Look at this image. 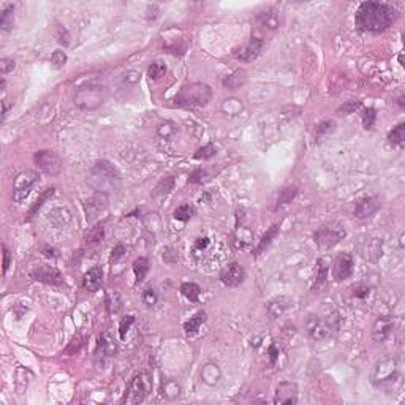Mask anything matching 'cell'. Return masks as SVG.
I'll return each instance as SVG.
<instances>
[{"label": "cell", "mask_w": 405, "mask_h": 405, "mask_svg": "<svg viewBox=\"0 0 405 405\" xmlns=\"http://www.w3.org/2000/svg\"><path fill=\"white\" fill-rule=\"evenodd\" d=\"M51 62L57 67H63L67 63V54L63 51H54L51 56Z\"/></svg>", "instance_id": "cell-48"}, {"label": "cell", "mask_w": 405, "mask_h": 405, "mask_svg": "<svg viewBox=\"0 0 405 405\" xmlns=\"http://www.w3.org/2000/svg\"><path fill=\"white\" fill-rule=\"evenodd\" d=\"M241 109H242V103L236 98L225 100V103L222 105V111L229 116H236L237 113H241Z\"/></svg>", "instance_id": "cell-39"}, {"label": "cell", "mask_w": 405, "mask_h": 405, "mask_svg": "<svg viewBox=\"0 0 405 405\" xmlns=\"http://www.w3.org/2000/svg\"><path fill=\"white\" fill-rule=\"evenodd\" d=\"M356 250L364 260L379 261L383 255V242L379 237L372 236H361L356 242Z\"/></svg>", "instance_id": "cell-10"}, {"label": "cell", "mask_w": 405, "mask_h": 405, "mask_svg": "<svg viewBox=\"0 0 405 405\" xmlns=\"http://www.w3.org/2000/svg\"><path fill=\"white\" fill-rule=\"evenodd\" d=\"M393 329H394L393 320L388 318V317H380L379 320L375 321V325L372 328V336L375 339V342H379V344L386 342V340L391 337Z\"/></svg>", "instance_id": "cell-19"}, {"label": "cell", "mask_w": 405, "mask_h": 405, "mask_svg": "<svg viewBox=\"0 0 405 405\" xmlns=\"http://www.w3.org/2000/svg\"><path fill=\"white\" fill-rule=\"evenodd\" d=\"M245 279V271L239 263H229L226 268L220 274V280L225 285V287L234 288L239 287Z\"/></svg>", "instance_id": "cell-15"}, {"label": "cell", "mask_w": 405, "mask_h": 405, "mask_svg": "<svg viewBox=\"0 0 405 405\" xmlns=\"http://www.w3.org/2000/svg\"><path fill=\"white\" fill-rule=\"evenodd\" d=\"M125 247L122 244H117L114 248H113V252H111V261H117V260H121L122 256L125 255Z\"/></svg>", "instance_id": "cell-53"}, {"label": "cell", "mask_w": 405, "mask_h": 405, "mask_svg": "<svg viewBox=\"0 0 405 405\" xmlns=\"http://www.w3.org/2000/svg\"><path fill=\"white\" fill-rule=\"evenodd\" d=\"M82 345H84V339H82V337H75V339H73V342L68 345V348L65 350V353L67 355H76L79 350H81Z\"/></svg>", "instance_id": "cell-46"}, {"label": "cell", "mask_w": 405, "mask_h": 405, "mask_svg": "<svg viewBox=\"0 0 405 405\" xmlns=\"http://www.w3.org/2000/svg\"><path fill=\"white\" fill-rule=\"evenodd\" d=\"M340 326V317L337 312H333L329 318H320L315 315H310L307 320V331L309 336L314 340H323L331 336L333 331H337Z\"/></svg>", "instance_id": "cell-6"}, {"label": "cell", "mask_w": 405, "mask_h": 405, "mask_svg": "<svg viewBox=\"0 0 405 405\" xmlns=\"http://www.w3.org/2000/svg\"><path fill=\"white\" fill-rule=\"evenodd\" d=\"M174 184H176V181H174L173 176L163 178V179L157 184V187H155V190H154V197H165V195H168V193L174 189Z\"/></svg>", "instance_id": "cell-33"}, {"label": "cell", "mask_w": 405, "mask_h": 405, "mask_svg": "<svg viewBox=\"0 0 405 405\" xmlns=\"http://www.w3.org/2000/svg\"><path fill=\"white\" fill-rule=\"evenodd\" d=\"M375 119H377V113L374 108H367L364 114H363V124L367 130H371V128L375 125Z\"/></svg>", "instance_id": "cell-43"}, {"label": "cell", "mask_w": 405, "mask_h": 405, "mask_svg": "<svg viewBox=\"0 0 405 405\" xmlns=\"http://www.w3.org/2000/svg\"><path fill=\"white\" fill-rule=\"evenodd\" d=\"M106 90L100 84H87L76 90L75 105L82 111H95L105 103Z\"/></svg>", "instance_id": "cell-4"}, {"label": "cell", "mask_w": 405, "mask_h": 405, "mask_svg": "<svg viewBox=\"0 0 405 405\" xmlns=\"http://www.w3.org/2000/svg\"><path fill=\"white\" fill-rule=\"evenodd\" d=\"M173 132H174V128H165V125H160L159 127V135L160 136H168Z\"/></svg>", "instance_id": "cell-60"}, {"label": "cell", "mask_w": 405, "mask_h": 405, "mask_svg": "<svg viewBox=\"0 0 405 405\" xmlns=\"http://www.w3.org/2000/svg\"><path fill=\"white\" fill-rule=\"evenodd\" d=\"M398 17V11L388 3L380 2H364L356 11V25L363 32L380 33L393 25Z\"/></svg>", "instance_id": "cell-1"}, {"label": "cell", "mask_w": 405, "mask_h": 405, "mask_svg": "<svg viewBox=\"0 0 405 405\" xmlns=\"http://www.w3.org/2000/svg\"><path fill=\"white\" fill-rule=\"evenodd\" d=\"M43 253H44V256H48V258H57V256H59V252L52 247H44Z\"/></svg>", "instance_id": "cell-57"}, {"label": "cell", "mask_w": 405, "mask_h": 405, "mask_svg": "<svg viewBox=\"0 0 405 405\" xmlns=\"http://www.w3.org/2000/svg\"><path fill=\"white\" fill-rule=\"evenodd\" d=\"M54 192H56V189L51 187V189H46V190L41 193L40 198L33 202V206H32L30 210H29V218H33V217L36 215V212H38V210H40V207L44 204V201H46V200H49V198L54 195Z\"/></svg>", "instance_id": "cell-36"}, {"label": "cell", "mask_w": 405, "mask_h": 405, "mask_svg": "<svg viewBox=\"0 0 405 405\" xmlns=\"http://www.w3.org/2000/svg\"><path fill=\"white\" fill-rule=\"evenodd\" d=\"M328 279V266L325 263V260H318L317 261V277H315V283L314 288H320Z\"/></svg>", "instance_id": "cell-38"}, {"label": "cell", "mask_w": 405, "mask_h": 405, "mask_svg": "<svg viewBox=\"0 0 405 405\" xmlns=\"http://www.w3.org/2000/svg\"><path fill=\"white\" fill-rule=\"evenodd\" d=\"M109 204V197L106 192H97L86 201V214L89 220L97 218L101 212H105Z\"/></svg>", "instance_id": "cell-13"}, {"label": "cell", "mask_w": 405, "mask_h": 405, "mask_svg": "<svg viewBox=\"0 0 405 405\" xmlns=\"http://www.w3.org/2000/svg\"><path fill=\"white\" fill-rule=\"evenodd\" d=\"M258 22L260 25L266 27L269 30H275L279 27V16L275 14V11H264L258 16Z\"/></svg>", "instance_id": "cell-30"}, {"label": "cell", "mask_w": 405, "mask_h": 405, "mask_svg": "<svg viewBox=\"0 0 405 405\" xmlns=\"http://www.w3.org/2000/svg\"><path fill=\"white\" fill-rule=\"evenodd\" d=\"M48 218H49V222L52 225H56L57 228H63V226L70 225L71 214H70V210L65 209V207H56L49 212Z\"/></svg>", "instance_id": "cell-24"}, {"label": "cell", "mask_w": 405, "mask_h": 405, "mask_svg": "<svg viewBox=\"0 0 405 405\" xmlns=\"http://www.w3.org/2000/svg\"><path fill=\"white\" fill-rule=\"evenodd\" d=\"M206 176V171L204 170H197V171H193L192 174H190V182L192 184H201L202 182V178Z\"/></svg>", "instance_id": "cell-54"}, {"label": "cell", "mask_w": 405, "mask_h": 405, "mask_svg": "<svg viewBox=\"0 0 405 405\" xmlns=\"http://www.w3.org/2000/svg\"><path fill=\"white\" fill-rule=\"evenodd\" d=\"M380 206L382 204H380L379 198H375V197L363 198L355 207V217L356 218H369L380 209Z\"/></svg>", "instance_id": "cell-20"}, {"label": "cell", "mask_w": 405, "mask_h": 405, "mask_svg": "<svg viewBox=\"0 0 405 405\" xmlns=\"http://www.w3.org/2000/svg\"><path fill=\"white\" fill-rule=\"evenodd\" d=\"M204 321H206V312L200 310L193 317H190L189 321H186V325H184V331H186V334H195Z\"/></svg>", "instance_id": "cell-27"}, {"label": "cell", "mask_w": 405, "mask_h": 405, "mask_svg": "<svg viewBox=\"0 0 405 405\" xmlns=\"http://www.w3.org/2000/svg\"><path fill=\"white\" fill-rule=\"evenodd\" d=\"M352 293H353V296L358 298V299H366L371 294V288L367 287V285H356V287H353Z\"/></svg>", "instance_id": "cell-45"}, {"label": "cell", "mask_w": 405, "mask_h": 405, "mask_svg": "<svg viewBox=\"0 0 405 405\" xmlns=\"http://www.w3.org/2000/svg\"><path fill=\"white\" fill-rule=\"evenodd\" d=\"M298 193V187L296 186H287L283 187L280 192H279V197H277V206H283V204H288L291 202V200L296 197Z\"/></svg>", "instance_id": "cell-34"}, {"label": "cell", "mask_w": 405, "mask_h": 405, "mask_svg": "<svg viewBox=\"0 0 405 405\" xmlns=\"http://www.w3.org/2000/svg\"><path fill=\"white\" fill-rule=\"evenodd\" d=\"M33 160L36 167H38V170L43 171L44 174H48V176H57L63 168L60 157L54 151H48V149L38 151L35 154Z\"/></svg>", "instance_id": "cell-9"}, {"label": "cell", "mask_w": 405, "mask_h": 405, "mask_svg": "<svg viewBox=\"0 0 405 405\" xmlns=\"http://www.w3.org/2000/svg\"><path fill=\"white\" fill-rule=\"evenodd\" d=\"M291 306V301L287 296H277L268 302V314L271 318H277L282 314H285Z\"/></svg>", "instance_id": "cell-23"}, {"label": "cell", "mask_w": 405, "mask_h": 405, "mask_svg": "<svg viewBox=\"0 0 405 405\" xmlns=\"http://www.w3.org/2000/svg\"><path fill=\"white\" fill-rule=\"evenodd\" d=\"M275 404L294 405L298 404V385L293 382H282L275 388Z\"/></svg>", "instance_id": "cell-14"}, {"label": "cell", "mask_w": 405, "mask_h": 405, "mask_svg": "<svg viewBox=\"0 0 405 405\" xmlns=\"http://www.w3.org/2000/svg\"><path fill=\"white\" fill-rule=\"evenodd\" d=\"M361 106V101H358V100H350L347 101V103L339 109L340 113H344V114H350V113H353L355 109H358Z\"/></svg>", "instance_id": "cell-49"}, {"label": "cell", "mask_w": 405, "mask_h": 405, "mask_svg": "<svg viewBox=\"0 0 405 405\" xmlns=\"http://www.w3.org/2000/svg\"><path fill=\"white\" fill-rule=\"evenodd\" d=\"M347 236L344 226H321L314 233V241L323 248L337 245Z\"/></svg>", "instance_id": "cell-11"}, {"label": "cell", "mask_w": 405, "mask_h": 405, "mask_svg": "<svg viewBox=\"0 0 405 405\" xmlns=\"http://www.w3.org/2000/svg\"><path fill=\"white\" fill-rule=\"evenodd\" d=\"M30 277L36 282L48 283V285H62L63 283L62 274L54 268V266H48V264L35 266V268L30 271Z\"/></svg>", "instance_id": "cell-12"}, {"label": "cell", "mask_w": 405, "mask_h": 405, "mask_svg": "<svg viewBox=\"0 0 405 405\" xmlns=\"http://www.w3.org/2000/svg\"><path fill=\"white\" fill-rule=\"evenodd\" d=\"M124 76H125V78H124L125 82H130V84H136V82L140 81V76H141V75H140V73H138V71H128V73H125Z\"/></svg>", "instance_id": "cell-55"}, {"label": "cell", "mask_w": 405, "mask_h": 405, "mask_svg": "<svg viewBox=\"0 0 405 405\" xmlns=\"http://www.w3.org/2000/svg\"><path fill=\"white\" fill-rule=\"evenodd\" d=\"M277 356H279V350L275 345H271L269 347V360H271V364H275L277 361Z\"/></svg>", "instance_id": "cell-58"}, {"label": "cell", "mask_w": 405, "mask_h": 405, "mask_svg": "<svg viewBox=\"0 0 405 405\" xmlns=\"http://www.w3.org/2000/svg\"><path fill=\"white\" fill-rule=\"evenodd\" d=\"M279 234V225H271V228L263 234V237L260 239L258 245L255 248V255H261L266 248L271 245V242L274 241V237Z\"/></svg>", "instance_id": "cell-26"}, {"label": "cell", "mask_w": 405, "mask_h": 405, "mask_svg": "<svg viewBox=\"0 0 405 405\" xmlns=\"http://www.w3.org/2000/svg\"><path fill=\"white\" fill-rule=\"evenodd\" d=\"M10 263H11L10 252H8V248L3 245V272H6V271H8V268H10Z\"/></svg>", "instance_id": "cell-56"}, {"label": "cell", "mask_w": 405, "mask_h": 405, "mask_svg": "<svg viewBox=\"0 0 405 405\" xmlns=\"http://www.w3.org/2000/svg\"><path fill=\"white\" fill-rule=\"evenodd\" d=\"M245 81H247V73L244 70H236L223 79V87H226L228 90H237L239 87L245 84Z\"/></svg>", "instance_id": "cell-25"}, {"label": "cell", "mask_w": 405, "mask_h": 405, "mask_svg": "<svg viewBox=\"0 0 405 405\" xmlns=\"http://www.w3.org/2000/svg\"><path fill=\"white\" fill-rule=\"evenodd\" d=\"M92 186L98 189V192H103V187L111 186L117 187L119 182H121V174H119L117 168L114 165H111L108 160H98L94 168H92Z\"/></svg>", "instance_id": "cell-5"}, {"label": "cell", "mask_w": 405, "mask_h": 405, "mask_svg": "<svg viewBox=\"0 0 405 405\" xmlns=\"http://www.w3.org/2000/svg\"><path fill=\"white\" fill-rule=\"evenodd\" d=\"M261 49H263V40L256 38V36H252L244 46H241V48L237 49L236 59L241 62H252L260 56Z\"/></svg>", "instance_id": "cell-17"}, {"label": "cell", "mask_w": 405, "mask_h": 405, "mask_svg": "<svg viewBox=\"0 0 405 405\" xmlns=\"http://www.w3.org/2000/svg\"><path fill=\"white\" fill-rule=\"evenodd\" d=\"M165 73H167V65L163 62H154L147 70V75L151 79H160L162 76H165Z\"/></svg>", "instance_id": "cell-40"}, {"label": "cell", "mask_w": 405, "mask_h": 405, "mask_svg": "<svg viewBox=\"0 0 405 405\" xmlns=\"http://www.w3.org/2000/svg\"><path fill=\"white\" fill-rule=\"evenodd\" d=\"M193 215H195V207L192 204H181L174 210V218L179 220V222H187Z\"/></svg>", "instance_id": "cell-37"}, {"label": "cell", "mask_w": 405, "mask_h": 405, "mask_svg": "<svg viewBox=\"0 0 405 405\" xmlns=\"http://www.w3.org/2000/svg\"><path fill=\"white\" fill-rule=\"evenodd\" d=\"M152 391V382H151V377L147 374H140L136 375L135 379L130 382L128 385V390L124 396L122 402H127V404H140L143 402L149 393Z\"/></svg>", "instance_id": "cell-7"}, {"label": "cell", "mask_w": 405, "mask_h": 405, "mask_svg": "<svg viewBox=\"0 0 405 405\" xmlns=\"http://www.w3.org/2000/svg\"><path fill=\"white\" fill-rule=\"evenodd\" d=\"M147 271H149V260L144 258V256L136 258L135 263H133V272H135V277H136V283H140V282L144 280Z\"/></svg>", "instance_id": "cell-29"}, {"label": "cell", "mask_w": 405, "mask_h": 405, "mask_svg": "<svg viewBox=\"0 0 405 405\" xmlns=\"http://www.w3.org/2000/svg\"><path fill=\"white\" fill-rule=\"evenodd\" d=\"M103 237H105V228L101 225H97L94 228H90L89 231L84 234V244L89 245V247L98 245L101 241H103Z\"/></svg>", "instance_id": "cell-28"}, {"label": "cell", "mask_w": 405, "mask_h": 405, "mask_svg": "<svg viewBox=\"0 0 405 405\" xmlns=\"http://www.w3.org/2000/svg\"><path fill=\"white\" fill-rule=\"evenodd\" d=\"M353 266H355V258L353 255H350L347 252L340 253L336 261H334V268H333V274L336 280H345L348 279L353 272Z\"/></svg>", "instance_id": "cell-16"}, {"label": "cell", "mask_w": 405, "mask_h": 405, "mask_svg": "<svg viewBox=\"0 0 405 405\" xmlns=\"http://www.w3.org/2000/svg\"><path fill=\"white\" fill-rule=\"evenodd\" d=\"M57 41L63 46H68L70 43V35L63 27H57Z\"/></svg>", "instance_id": "cell-52"}, {"label": "cell", "mask_w": 405, "mask_h": 405, "mask_svg": "<svg viewBox=\"0 0 405 405\" xmlns=\"http://www.w3.org/2000/svg\"><path fill=\"white\" fill-rule=\"evenodd\" d=\"M336 130V122L334 121H323L317 125V138H321V136H326L329 133H333Z\"/></svg>", "instance_id": "cell-42"}, {"label": "cell", "mask_w": 405, "mask_h": 405, "mask_svg": "<svg viewBox=\"0 0 405 405\" xmlns=\"http://www.w3.org/2000/svg\"><path fill=\"white\" fill-rule=\"evenodd\" d=\"M207 245H209V237H198V239H197L195 247L200 248V250H204V248H206Z\"/></svg>", "instance_id": "cell-59"}, {"label": "cell", "mask_w": 405, "mask_h": 405, "mask_svg": "<svg viewBox=\"0 0 405 405\" xmlns=\"http://www.w3.org/2000/svg\"><path fill=\"white\" fill-rule=\"evenodd\" d=\"M181 293L190 302H197L198 298H200V294H201V288L198 287L197 283H193V282H186V283L181 285Z\"/></svg>", "instance_id": "cell-31"}, {"label": "cell", "mask_w": 405, "mask_h": 405, "mask_svg": "<svg viewBox=\"0 0 405 405\" xmlns=\"http://www.w3.org/2000/svg\"><path fill=\"white\" fill-rule=\"evenodd\" d=\"M40 176L35 171H22L14 178L13 184V200L16 202H22L27 197L30 195L32 189L38 184Z\"/></svg>", "instance_id": "cell-8"}, {"label": "cell", "mask_w": 405, "mask_h": 405, "mask_svg": "<svg viewBox=\"0 0 405 405\" xmlns=\"http://www.w3.org/2000/svg\"><path fill=\"white\" fill-rule=\"evenodd\" d=\"M143 301H144L146 306H149V307L155 306V302H157V293H155L152 288L144 290V293H143Z\"/></svg>", "instance_id": "cell-47"}, {"label": "cell", "mask_w": 405, "mask_h": 405, "mask_svg": "<svg viewBox=\"0 0 405 405\" xmlns=\"http://www.w3.org/2000/svg\"><path fill=\"white\" fill-rule=\"evenodd\" d=\"M179 391H181L179 386L174 383V382H170L167 386H165V393L163 394L167 396V398H171L173 399V398H176V396H179Z\"/></svg>", "instance_id": "cell-50"}, {"label": "cell", "mask_w": 405, "mask_h": 405, "mask_svg": "<svg viewBox=\"0 0 405 405\" xmlns=\"http://www.w3.org/2000/svg\"><path fill=\"white\" fill-rule=\"evenodd\" d=\"M114 353H116V344H114V339L111 337V334H109V333L100 334L97 350H95L97 360H101V363H105Z\"/></svg>", "instance_id": "cell-18"}, {"label": "cell", "mask_w": 405, "mask_h": 405, "mask_svg": "<svg viewBox=\"0 0 405 405\" xmlns=\"http://www.w3.org/2000/svg\"><path fill=\"white\" fill-rule=\"evenodd\" d=\"M399 379V364L393 358H385V360L377 363L371 375L372 385L382 391H391L393 385L398 383Z\"/></svg>", "instance_id": "cell-3"}, {"label": "cell", "mask_w": 405, "mask_h": 405, "mask_svg": "<svg viewBox=\"0 0 405 405\" xmlns=\"http://www.w3.org/2000/svg\"><path fill=\"white\" fill-rule=\"evenodd\" d=\"M388 140L393 146H399V147L404 146V143H405V124L404 122L398 124L393 128L388 135Z\"/></svg>", "instance_id": "cell-32"}, {"label": "cell", "mask_w": 405, "mask_h": 405, "mask_svg": "<svg viewBox=\"0 0 405 405\" xmlns=\"http://www.w3.org/2000/svg\"><path fill=\"white\" fill-rule=\"evenodd\" d=\"M212 98V89L204 82H192L184 86L174 97V105L184 108H201L206 106Z\"/></svg>", "instance_id": "cell-2"}, {"label": "cell", "mask_w": 405, "mask_h": 405, "mask_svg": "<svg viewBox=\"0 0 405 405\" xmlns=\"http://www.w3.org/2000/svg\"><path fill=\"white\" fill-rule=\"evenodd\" d=\"M101 283H103V269H101L100 266H94V268L89 269L84 274V277H82V287L90 293L98 291Z\"/></svg>", "instance_id": "cell-21"}, {"label": "cell", "mask_w": 405, "mask_h": 405, "mask_svg": "<svg viewBox=\"0 0 405 405\" xmlns=\"http://www.w3.org/2000/svg\"><path fill=\"white\" fill-rule=\"evenodd\" d=\"M214 155H215V147H214V144H206V146L200 147V149L197 151L195 159H197V160H209V159H212Z\"/></svg>", "instance_id": "cell-41"}, {"label": "cell", "mask_w": 405, "mask_h": 405, "mask_svg": "<svg viewBox=\"0 0 405 405\" xmlns=\"http://www.w3.org/2000/svg\"><path fill=\"white\" fill-rule=\"evenodd\" d=\"M135 323V317L133 315H127L122 321L121 325H119V334H121V339H125L128 329L132 328V325Z\"/></svg>", "instance_id": "cell-44"}, {"label": "cell", "mask_w": 405, "mask_h": 405, "mask_svg": "<svg viewBox=\"0 0 405 405\" xmlns=\"http://www.w3.org/2000/svg\"><path fill=\"white\" fill-rule=\"evenodd\" d=\"M14 22V6L13 5H6L0 16V25H2L3 30H10Z\"/></svg>", "instance_id": "cell-35"}, {"label": "cell", "mask_w": 405, "mask_h": 405, "mask_svg": "<svg viewBox=\"0 0 405 405\" xmlns=\"http://www.w3.org/2000/svg\"><path fill=\"white\" fill-rule=\"evenodd\" d=\"M0 68H2V75H6V73H10L14 68V60L3 57L0 60Z\"/></svg>", "instance_id": "cell-51"}, {"label": "cell", "mask_w": 405, "mask_h": 405, "mask_svg": "<svg viewBox=\"0 0 405 405\" xmlns=\"http://www.w3.org/2000/svg\"><path fill=\"white\" fill-rule=\"evenodd\" d=\"M222 379V371L215 363H207L201 369V380L209 386H215Z\"/></svg>", "instance_id": "cell-22"}]
</instances>
